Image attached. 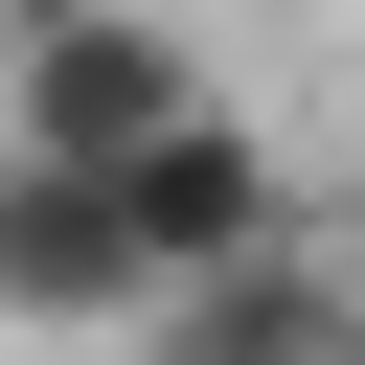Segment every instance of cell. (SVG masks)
<instances>
[{"label":"cell","mask_w":365,"mask_h":365,"mask_svg":"<svg viewBox=\"0 0 365 365\" xmlns=\"http://www.w3.org/2000/svg\"><path fill=\"white\" fill-rule=\"evenodd\" d=\"M137 342H160V365H365V297H342L319 251H251V274H205V297H160Z\"/></svg>","instance_id":"4"},{"label":"cell","mask_w":365,"mask_h":365,"mask_svg":"<svg viewBox=\"0 0 365 365\" xmlns=\"http://www.w3.org/2000/svg\"><path fill=\"white\" fill-rule=\"evenodd\" d=\"M0 319H23V342H91V319H160L91 182H23V160H0Z\"/></svg>","instance_id":"3"},{"label":"cell","mask_w":365,"mask_h":365,"mask_svg":"<svg viewBox=\"0 0 365 365\" xmlns=\"http://www.w3.org/2000/svg\"><path fill=\"white\" fill-rule=\"evenodd\" d=\"M114 205V251H137V297H205V274H251V251H297V182H274V137L251 114H182L137 182H91Z\"/></svg>","instance_id":"2"},{"label":"cell","mask_w":365,"mask_h":365,"mask_svg":"<svg viewBox=\"0 0 365 365\" xmlns=\"http://www.w3.org/2000/svg\"><path fill=\"white\" fill-rule=\"evenodd\" d=\"M182 114H228L182 23H114V0H46V23H0V160H23V182H137Z\"/></svg>","instance_id":"1"}]
</instances>
